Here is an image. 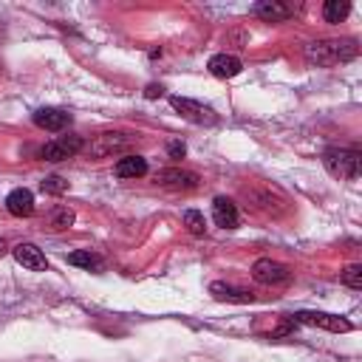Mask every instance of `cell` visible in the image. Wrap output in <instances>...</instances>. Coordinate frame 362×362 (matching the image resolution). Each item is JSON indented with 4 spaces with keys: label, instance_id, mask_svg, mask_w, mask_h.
<instances>
[{
    "label": "cell",
    "instance_id": "1",
    "mask_svg": "<svg viewBox=\"0 0 362 362\" xmlns=\"http://www.w3.org/2000/svg\"><path fill=\"white\" fill-rule=\"evenodd\" d=\"M359 51L356 40H314L305 45V62L317 68H331L354 59Z\"/></svg>",
    "mask_w": 362,
    "mask_h": 362
},
{
    "label": "cell",
    "instance_id": "2",
    "mask_svg": "<svg viewBox=\"0 0 362 362\" xmlns=\"http://www.w3.org/2000/svg\"><path fill=\"white\" fill-rule=\"evenodd\" d=\"M322 164L334 178H345V181H356L359 170H362V156L354 147H331L322 153Z\"/></svg>",
    "mask_w": 362,
    "mask_h": 362
},
{
    "label": "cell",
    "instance_id": "3",
    "mask_svg": "<svg viewBox=\"0 0 362 362\" xmlns=\"http://www.w3.org/2000/svg\"><path fill=\"white\" fill-rule=\"evenodd\" d=\"M294 322H303V325H314V328H325V331H334V334H348L354 325L345 320V317H337V314H325V311H297L291 317Z\"/></svg>",
    "mask_w": 362,
    "mask_h": 362
},
{
    "label": "cell",
    "instance_id": "4",
    "mask_svg": "<svg viewBox=\"0 0 362 362\" xmlns=\"http://www.w3.org/2000/svg\"><path fill=\"white\" fill-rule=\"evenodd\" d=\"M252 277L257 283H263V286H277V283H288L291 280V269L286 263L272 260V257H260L252 266Z\"/></svg>",
    "mask_w": 362,
    "mask_h": 362
},
{
    "label": "cell",
    "instance_id": "5",
    "mask_svg": "<svg viewBox=\"0 0 362 362\" xmlns=\"http://www.w3.org/2000/svg\"><path fill=\"white\" fill-rule=\"evenodd\" d=\"M170 105H173L184 119H189V122H195V124H215V122H218L215 110L206 107V105H201V102H195V99H187V96H170Z\"/></svg>",
    "mask_w": 362,
    "mask_h": 362
},
{
    "label": "cell",
    "instance_id": "6",
    "mask_svg": "<svg viewBox=\"0 0 362 362\" xmlns=\"http://www.w3.org/2000/svg\"><path fill=\"white\" fill-rule=\"evenodd\" d=\"M79 150H82V139L79 136H59V139H51L48 144H42L40 158H45V161H65V158L76 156Z\"/></svg>",
    "mask_w": 362,
    "mask_h": 362
},
{
    "label": "cell",
    "instance_id": "7",
    "mask_svg": "<svg viewBox=\"0 0 362 362\" xmlns=\"http://www.w3.org/2000/svg\"><path fill=\"white\" fill-rule=\"evenodd\" d=\"M127 144H133V136L130 133H102V136H96L93 141H90V156L93 158H107V156H113L116 150H124Z\"/></svg>",
    "mask_w": 362,
    "mask_h": 362
},
{
    "label": "cell",
    "instance_id": "8",
    "mask_svg": "<svg viewBox=\"0 0 362 362\" xmlns=\"http://www.w3.org/2000/svg\"><path fill=\"white\" fill-rule=\"evenodd\" d=\"M156 184L167 187V189H195L198 187V175L189 170H178V167H167L156 175Z\"/></svg>",
    "mask_w": 362,
    "mask_h": 362
},
{
    "label": "cell",
    "instance_id": "9",
    "mask_svg": "<svg viewBox=\"0 0 362 362\" xmlns=\"http://www.w3.org/2000/svg\"><path fill=\"white\" fill-rule=\"evenodd\" d=\"M11 255H14V260H17L20 266H25V269H31V272H45V269H48V257H45L42 249H37L34 243H17V246L11 249Z\"/></svg>",
    "mask_w": 362,
    "mask_h": 362
},
{
    "label": "cell",
    "instance_id": "10",
    "mask_svg": "<svg viewBox=\"0 0 362 362\" xmlns=\"http://www.w3.org/2000/svg\"><path fill=\"white\" fill-rule=\"evenodd\" d=\"M294 11H297V6L280 3V0H263V3L255 6V14H257L260 20H266V23H283V20H288Z\"/></svg>",
    "mask_w": 362,
    "mask_h": 362
},
{
    "label": "cell",
    "instance_id": "11",
    "mask_svg": "<svg viewBox=\"0 0 362 362\" xmlns=\"http://www.w3.org/2000/svg\"><path fill=\"white\" fill-rule=\"evenodd\" d=\"M34 124L42 127V130H62L71 124V113L68 110H59V107H40L34 113Z\"/></svg>",
    "mask_w": 362,
    "mask_h": 362
},
{
    "label": "cell",
    "instance_id": "12",
    "mask_svg": "<svg viewBox=\"0 0 362 362\" xmlns=\"http://www.w3.org/2000/svg\"><path fill=\"white\" fill-rule=\"evenodd\" d=\"M206 68H209V74L218 76V79H232V76L240 74L243 65H240V59L232 57V54H215V57H209Z\"/></svg>",
    "mask_w": 362,
    "mask_h": 362
},
{
    "label": "cell",
    "instance_id": "13",
    "mask_svg": "<svg viewBox=\"0 0 362 362\" xmlns=\"http://www.w3.org/2000/svg\"><path fill=\"white\" fill-rule=\"evenodd\" d=\"M6 209H8L14 218H28V215L34 212V195H31V189H25V187L11 189L8 198H6Z\"/></svg>",
    "mask_w": 362,
    "mask_h": 362
},
{
    "label": "cell",
    "instance_id": "14",
    "mask_svg": "<svg viewBox=\"0 0 362 362\" xmlns=\"http://www.w3.org/2000/svg\"><path fill=\"white\" fill-rule=\"evenodd\" d=\"M209 294L215 300H221V303H255V294L252 291L238 288V286H229V283H221V280H215L209 286Z\"/></svg>",
    "mask_w": 362,
    "mask_h": 362
},
{
    "label": "cell",
    "instance_id": "15",
    "mask_svg": "<svg viewBox=\"0 0 362 362\" xmlns=\"http://www.w3.org/2000/svg\"><path fill=\"white\" fill-rule=\"evenodd\" d=\"M212 218H215V223L218 226H223V229H235L238 226V206L229 201V198H215L212 201Z\"/></svg>",
    "mask_w": 362,
    "mask_h": 362
},
{
    "label": "cell",
    "instance_id": "16",
    "mask_svg": "<svg viewBox=\"0 0 362 362\" xmlns=\"http://www.w3.org/2000/svg\"><path fill=\"white\" fill-rule=\"evenodd\" d=\"M113 173H116L119 178H139V175L147 173V161H144L141 156H124V158L116 161Z\"/></svg>",
    "mask_w": 362,
    "mask_h": 362
},
{
    "label": "cell",
    "instance_id": "17",
    "mask_svg": "<svg viewBox=\"0 0 362 362\" xmlns=\"http://www.w3.org/2000/svg\"><path fill=\"white\" fill-rule=\"evenodd\" d=\"M68 263H71V266H79V269H88V272H99V269L105 266L102 257H99L96 252H90V249L71 252V255H68Z\"/></svg>",
    "mask_w": 362,
    "mask_h": 362
},
{
    "label": "cell",
    "instance_id": "18",
    "mask_svg": "<svg viewBox=\"0 0 362 362\" xmlns=\"http://www.w3.org/2000/svg\"><path fill=\"white\" fill-rule=\"evenodd\" d=\"M348 11H351V6L345 0H328L322 6V20L325 23H342L348 17Z\"/></svg>",
    "mask_w": 362,
    "mask_h": 362
},
{
    "label": "cell",
    "instance_id": "19",
    "mask_svg": "<svg viewBox=\"0 0 362 362\" xmlns=\"http://www.w3.org/2000/svg\"><path fill=\"white\" fill-rule=\"evenodd\" d=\"M184 226H187L189 235H204V232H206V218H204V212H198V209H184Z\"/></svg>",
    "mask_w": 362,
    "mask_h": 362
},
{
    "label": "cell",
    "instance_id": "20",
    "mask_svg": "<svg viewBox=\"0 0 362 362\" xmlns=\"http://www.w3.org/2000/svg\"><path fill=\"white\" fill-rule=\"evenodd\" d=\"M48 223L54 229H68L74 223V209L71 206H54L51 215H48Z\"/></svg>",
    "mask_w": 362,
    "mask_h": 362
},
{
    "label": "cell",
    "instance_id": "21",
    "mask_svg": "<svg viewBox=\"0 0 362 362\" xmlns=\"http://www.w3.org/2000/svg\"><path fill=\"white\" fill-rule=\"evenodd\" d=\"M339 280H342L348 288L359 291V288H362V266H359V263H351V266H345V269L339 272Z\"/></svg>",
    "mask_w": 362,
    "mask_h": 362
},
{
    "label": "cell",
    "instance_id": "22",
    "mask_svg": "<svg viewBox=\"0 0 362 362\" xmlns=\"http://www.w3.org/2000/svg\"><path fill=\"white\" fill-rule=\"evenodd\" d=\"M40 187H42L45 195H62V192H68V181L62 175H48Z\"/></svg>",
    "mask_w": 362,
    "mask_h": 362
},
{
    "label": "cell",
    "instance_id": "23",
    "mask_svg": "<svg viewBox=\"0 0 362 362\" xmlns=\"http://www.w3.org/2000/svg\"><path fill=\"white\" fill-rule=\"evenodd\" d=\"M167 153H170V158H184V153H187V147H184L181 141H173V144L167 147Z\"/></svg>",
    "mask_w": 362,
    "mask_h": 362
},
{
    "label": "cell",
    "instance_id": "24",
    "mask_svg": "<svg viewBox=\"0 0 362 362\" xmlns=\"http://www.w3.org/2000/svg\"><path fill=\"white\" fill-rule=\"evenodd\" d=\"M144 96H147V99H158V96H164V85H156V82H153V85H147Z\"/></svg>",
    "mask_w": 362,
    "mask_h": 362
},
{
    "label": "cell",
    "instance_id": "25",
    "mask_svg": "<svg viewBox=\"0 0 362 362\" xmlns=\"http://www.w3.org/2000/svg\"><path fill=\"white\" fill-rule=\"evenodd\" d=\"M3 252H6V246H3V240H0V255H3Z\"/></svg>",
    "mask_w": 362,
    "mask_h": 362
}]
</instances>
